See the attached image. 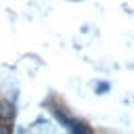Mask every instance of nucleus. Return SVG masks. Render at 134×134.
Wrapping results in <instances>:
<instances>
[{"instance_id":"f257e3e1","label":"nucleus","mask_w":134,"mask_h":134,"mask_svg":"<svg viewBox=\"0 0 134 134\" xmlns=\"http://www.w3.org/2000/svg\"><path fill=\"white\" fill-rule=\"evenodd\" d=\"M13 117H15V107H13V103H10V100H2V103H0V119H2L4 124H8V121H13Z\"/></svg>"},{"instance_id":"f03ea898","label":"nucleus","mask_w":134,"mask_h":134,"mask_svg":"<svg viewBox=\"0 0 134 134\" xmlns=\"http://www.w3.org/2000/svg\"><path fill=\"white\" fill-rule=\"evenodd\" d=\"M0 134H8V126H6L2 119H0Z\"/></svg>"}]
</instances>
